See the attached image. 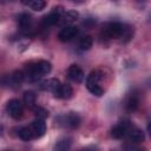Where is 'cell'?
<instances>
[{
  "label": "cell",
  "mask_w": 151,
  "mask_h": 151,
  "mask_svg": "<svg viewBox=\"0 0 151 151\" xmlns=\"http://www.w3.org/2000/svg\"><path fill=\"white\" fill-rule=\"evenodd\" d=\"M52 70V65L51 63L46 61V60H39V61H34L31 63L26 66V77L28 78V80L33 81V80H38L40 77L46 76L51 72Z\"/></svg>",
  "instance_id": "obj_1"
},
{
  "label": "cell",
  "mask_w": 151,
  "mask_h": 151,
  "mask_svg": "<svg viewBox=\"0 0 151 151\" xmlns=\"http://www.w3.org/2000/svg\"><path fill=\"white\" fill-rule=\"evenodd\" d=\"M124 28V24L109 22L101 29V37L105 39H119Z\"/></svg>",
  "instance_id": "obj_2"
},
{
  "label": "cell",
  "mask_w": 151,
  "mask_h": 151,
  "mask_svg": "<svg viewBox=\"0 0 151 151\" xmlns=\"http://www.w3.org/2000/svg\"><path fill=\"white\" fill-rule=\"evenodd\" d=\"M6 110L8 116L13 119H20L22 117V112H24L22 104L18 99H11L6 105Z\"/></svg>",
  "instance_id": "obj_3"
},
{
  "label": "cell",
  "mask_w": 151,
  "mask_h": 151,
  "mask_svg": "<svg viewBox=\"0 0 151 151\" xmlns=\"http://www.w3.org/2000/svg\"><path fill=\"white\" fill-rule=\"evenodd\" d=\"M63 14H64L63 7H60V6L54 7L47 15L44 17L42 22H44L45 26H53V25H55V24H59V21H60V19H61Z\"/></svg>",
  "instance_id": "obj_4"
},
{
  "label": "cell",
  "mask_w": 151,
  "mask_h": 151,
  "mask_svg": "<svg viewBox=\"0 0 151 151\" xmlns=\"http://www.w3.org/2000/svg\"><path fill=\"white\" fill-rule=\"evenodd\" d=\"M59 120L63 126L68 127V129H77L81 122L79 114L76 112H70L65 116H61V117H59Z\"/></svg>",
  "instance_id": "obj_5"
},
{
  "label": "cell",
  "mask_w": 151,
  "mask_h": 151,
  "mask_svg": "<svg viewBox=\"0 0 151 151\" xmlns=\"http://www.w3.org/2000/svg\"><path fill=\"white\" fill-rule=\"evenodd\" d=\"M130 127H131L130 122H127V120L119 122L111 129V137L114 139H120L129 132Z\"/></svg>",
  "instance_id": "obj_6"
},
{
  "label": "cell",
  "mask_w": 151,
  "mask_h": 151,
  "mask_svg": "<svg viewBox=\"0 0 151 151\" xmlns=\"http://www.w3.org/2000/svg\"><path fill=\"white\" fill-rule=\"evenodd\" d=\"M78 34V27L76 26H65L64 28H61L58 33V39L63 42L70 41L73 38H76V35Z\"/></svg>",
  "instance_id": "obj_7"
},
{
  "label": "cell",
  "mask_w": 151,
  "mask_h": 151,
  "mask_svg": "<svg viewBox=\"0 0 151 151\" xmlns=\"http://www.w3.org/2000/svg\"><path fill=\"white\" fill-rule=\"evenodd\" d=\"M53 94L59 99H70L73 94V90L68 84H60V86L53 92Z\"/></svg>",
  "instance_id": "obj_8"
},
{
  "label": "cell",
  "mask_w": 151,
  "mask_h": 151,
  "mask_svg": "<svg viewBox=\"0 0 151 151\" xmlns=\"http://www.w3.org/2000/svg\"><path fill=\"white\" fill-rule=\"evenodd\" d=\"M18 25L19 28L24 32V33H28L32 28V18L29 14L27 13H22L18 17Z\"/></svg>",
  "instance_id": "obj_9"
},
{
  "label": "cell",
  "mask_w": 151,
  "mask_h": 151,
  "mask_svg": "<svg viewBox=\"0 0 151 151\" xmlns=\"http://www.w3.org/2000/svg\"><path fill=\"white\" fill-rule=\"evenodd\" d=\"M67 76L71 80L76 83H81L84 79V72L78 65H71L67 70Z\"/></svg>",
  "instance_id": "obj_10"
},
{
  "label": "cell",
  "mask_w": 151,
  "mask_h": 151,
  "mask_svg": "<svg viewBox=\"0 0 151 151\" xmlns=\"http://www.w3.org/2000/svg\"><path fill=\"white\" fill-rule=\"evenodd\" d=\"M32 131L34 133V137H42L46 132V124L44 122V119L41 118H37L32 124H31Z\"/></svg>",
  "instance_id": "obj_11"
},
{
  "label": "cell",
  "mask_w": 151,
  "mask_h": 151,
  "mask_svg": "<svg viewBox=\"0 0 151 151\" xmlns=\"http://www.w3.org/2000/svg\"><path fill=\"white\" fill-rule=\"evenodd\" d=\"M78 18H79V13H78L77 11H73V9H72V11H67V12H64V14H63V17H61L59 24L63 25L64 27H65V26H70V25L73 24Z\"/></svg>",
  "instance_id": "obj_12"
},
{
  "label": "cell",
  "mask_w": 151,
  "mask_h": 151,
  "mask_svg": "<svg viewBox=\"0 0 151 151\" xmlns=\"http://www.w3.org/2000/svg\"><path fill=\"white\" fill-rule=\"evenodd\" d=\"M26 78V74L24 71H20V70H17L14 71L9 77H8V80H9V86L12 87H18L21 85V83L25 80Z\"/></svg>",
  "instance_id": "obj_13"
},
{
  "label": "cell",
  "mask_w": 151,
  "mask_h": 151,
  "mask_svg": "<svg viewBox=\"0 0 151 151\" xmlns=\"http://www.w3.org/2000/svg\"><path fill=\"white\" fill-rule=\"evenodd\" d=\"M139 106V97L137 93H130L127 97H126V100H125V109L130 112L132 111H136Z\"/></svg>",
  "instance_id": "obj_14"
},
{
  "label": "cell",
  "mask_w": 151,
  "mask_h": 151,
  "mask_svg": "<svg viewBox=\"0 0 151 151\" xmlns=\"http://www.w3.org/2000/svg\"><path fill=\"white\" fill-rule=\"evenodd\" d=\"M60 86V81L55 78H50V79H46L44 81L40 83V88L44 90V91H50V92H54L58 87Z\"/></svg>",
  "instance_id": "obj_15"
},
{
  "label": "cell",
  "mask_w": 151,
  "mask_h": 151,
  "mask_svg": "<svg viewBox=\"0 0 151 151\" xmlns=\"http://www.w3.org/2000/svg\"><path fill=\"white\" fill-rule=\"evenodd\" d=\"M127 134H129V140L131 143H142L144 142V138H145L144 132L138 127H132V129L130 127Z\"/></svg>",
  "instance_id": "obj_16"
},
{
  "label": "cell",
  "mask_w": 151,
  "mask_h": 151,
  "mask_svg": "<svg viewBox=\"0 0 151 151\" xmlns=\"http://www.w3.org/2000/svg\"><path fill=\"white\" fill-rule=\"evenodd\" d=\"M18 136L20 137V139L22 140H31L32 138H34V133L32 131V127L31 126H25V127H21L19 129V133Z\"/></svg>",
  "instance_id": "obj_17"
},
{
  "label": "cell",
  "mask_w": 151,
  "mask_h": 151,
  "mask_svg": "<svg viewBox=\"0 0 151 151\" xmlns=\"http://www.w3.org/2000/svg\"><path fill=\"white\" fill-rule=\"evenodd\" d=\"M100 79H101V73L99 71H92L87 76V78H86V86L99 84V80Z\"/></svg>",
  "instance_id": "obj_18"
},
{
  "label": "cell",
  "mask_w": 151,
  "mask_h": 151,
  "mask_svg": "<svg viewBox=\"0 0 151 151\" xmlns=\"http://www.w3.org/2000/svg\"><path fill=\"white\" fill-rule=\"evenodd\" d=\"M133 35V28L129 25H124V28H123V32H122V35H120V40L123 42H127L129 40H131Z\"/></svg>",
  "instance_id": "obj_19"
},
{
  "label": "cell",
  "mask_w": 151,
  "mask_h": 151,
  "mask_svg": "<svg viewBox=\"0 0 151 151\" xmlns=\"http://www.w3.org/2000/svg\"><path fill=\"white\" fill-rule=\"evenodd\" d=\"M92 44H93L92 38L90 35H85L79 40V48L83 51H87L92 47Z\"/></svg>",
  "instance_id": "obj_20"
},
{
  "label": "cell",
  "mask_w": 151,
  "mask_h": 151,
  "mask_svg": "<svg viewBox=\"0 0 151 151\" xmlns=\"http://www.w3.org/2000/svg\"><path fill=\"white\" fill-rule=\"evenodd\" d=\"M24 103L27 106L33 107L34 106V103H35V94L32 91H26L24 93Z\"/></svg>",
  "instance_id": "obj_21"
},
{
  "label": "cell",
  "mask_w": 151,
  "mask_h": 151,
  "mask_svg": "<svg viewBox=\"0 0 151 151\" xmlns=\"http://www.w3.org/2000/svg\"><path fill=\"white\" fill-rule=\"evenodd\" d=\"M70 146H71V139L70 138H63L59 142H57V144H55V149L61 150V151L70 149Z\"/></svg>",
  "instance_id": "obj_22"
},
{
  "label": "cell",
  "mask_w": 151,
  "mask_h": 151,
  "mask_svg": "<svg viewBox=\"0 0 151 151\" xmlns=\"http://www.w3.org/2000/svg\"><path fill=\"white\" fill-rule=\"evenodd\" d=\"M29 6H31V8H32L33 11L39 12V11H42V9L45 8L46 1H45V0H32V2L29 4Z\"/></svg>",
  "instance_id": "obj_23"
},
{
  "label": "cell",
  "mask_w": 151,
  "mask_h": 151,
  "mask_svg": "<svg viewBox=\"0 0 151 151\" xmlns=\"http://www.w3.org/2000/svg\"><path fill=\"white\" fill-rule=\"evenodd\" d=\"M86 87H87V90H88L92 94H94V96H97V97H100V96H103V94H104V90L99 86V84L90 85V86H86Z\"/></svg>",
  "instance_id": "obj_24"
},
{
  "label": "cell",
  "mask_w": 151,
  "mask_h": 151,
  "mask_svg": "<svg viewBox=\"0 0 151 151\" xmlns=\"http://www.w3.org/2000/svg\"><path fill=\"white\" fill-rule=\"evenodd\" d=\"M33 111H34V114L38 117V118H41V119H44V118H46V117H48V111H46L45 109H42V107H34L33 109Z\"/></svg>",
  "instance_id": "obj_25"
},
{
  "label": "cell",
  "mask_w": 151,
  "mask_h": 151,
  "mask_svg": "<svg viewBox=\"0 0 151 151\" xmlns=\"http://www.w3.org/2000/svg\"><path fill=\"white\" fill-rule=\"evenodd\" d=\"M21 2H22L24 5H29V4L32 2V0H21Z\"/></svg>",
  "instance_id": "obj_26"
},
{
  "label": "cell",
  "mask_w": 151,
  "mask_h": 151,
  "mask_svg": "<svg viewBox=\"0 0 151 151\" xmlns=\"http://www.w3.org/2000/svg\"><path fill=\"white\" fill-rule=\"evenodd\" d=\"M147 132H149V134H150V137H151V122H150L149 125H147Z\"/></svg>",
  "instance_id": "obj_27"
},
{
  "label": "cell",
  "mask_w": 151,
  "mask_h": 151,
  "mask_svg": "<svg viewBox=\"0 0 151 151\" xmlns=\"http://www.w3.org/2000/svg\"><path fill=\"white\" fill-rule=\"evenodd\" d=\"M73 1H74V2H84L85 0H73Z\"/></svg>",
  "instance_id": "obj_28"
},
{
  "label": "cell",
  "mask_w": 151,
  "mask_h": 151,
  "mask_svg": "<svg viewBox=\"0 0 151 151\" xmlns=\"http://www.w3.org/2000/svg\"><path fill=\"white\" fill-rule=\"evenodd\" d=\"M138 1H145V0H138Z\"/></svg>",
  "instance_id": "obj_29"
}]
</instances>
